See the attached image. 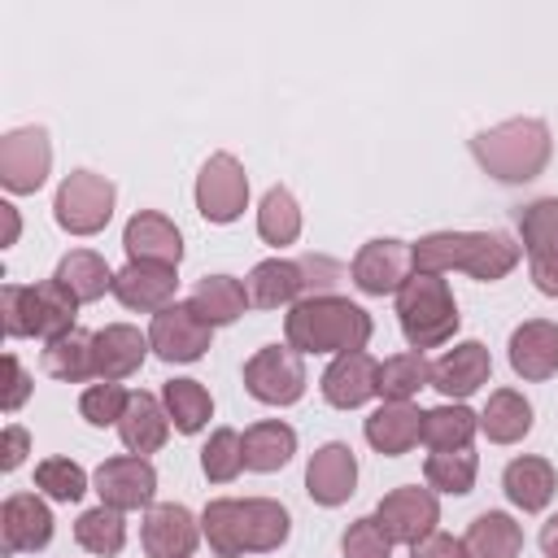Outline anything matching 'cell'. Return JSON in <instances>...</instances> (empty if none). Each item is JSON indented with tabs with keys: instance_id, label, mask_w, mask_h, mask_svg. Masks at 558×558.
Wrapping results in <instances>:
<instances>
[{
	"instance_id": "ba28073f",
	"label": "cell",
	"mask_w": 558,
	"mask_h": 558,
	"mask_svg": "<svg viewBox=\"0 0 558 558\" xmlns=\"http://www.w3.org/2000/svg\"><path fill=\"white\" fill-rule=\"evenodd\" d=\"M196 214L214 227L235 222L248 209V174L235 153H209L196 174Z\"/></svg>"
},
{
	"instance_id": "7402d4cb",
	"label": "cell",
	"mask_w": 558,
	"mask_h": 558,
	"mask_svg": "<svg viewBox=\"0 0 558 558\" xmlns=\"http://www.w3.org/2000/svg\"><path fill=\"white\" fill-rule=\"evenodd\" d=\"M179 270L174 266H153V262H126L113 275V296L135 310V314H161L179 296Z\"/></svg>"
},
{
	"instance_id": "5bb4252c",
	"label": "cell",
	"mask_w": 558,
	"mask_h": 558,
	"mask_svg": "<svg viewBox=\"0 0 558 558\" xmlns=\"http://www.w3.org/2000/svg\"><path fill=\"white\" fill-rule=\"evenodd\" d=\"M96 493H100V506H113V510H148L153 497H157V466L140 453H118V458H105L92 475Z\"/></svg>"
},
{
	"instance_id": "836d02e7",
	"label": "cell",
	"mask_w": 558,
	"mask_h": 558,
	"mask_svg": "<svg viewBox=\"0 0 558 558\" xmlns=\"http://www.w3.org/2000/svg\"><path fill=\"white\" fill-rule=\"evenodd\" d=\"M161 405L170 414V427L183 436H196L214 418V397L201 379H166L161 384Z\"/></svg>"
},
{
	"instance_id": "ee69618b",
	"label": "cell",
	"mask_w": 558,
	"mask_h": 558,
	"mask_svg": "<svg viewBox=\"0 0 558 558\" xmlns=\"http://www.w3.org/2000/svg\"><path fill=\"white\" fill-rule=\"evenodd\" d=\"M340 554H344V558H392V541H388V532L379 527L375 514H362V519H353V523L344 527Z\"/></svg>"
},
{
	"instance_id": "b9f144b4",
	"label": "cell",
	"mask_w": 558,
	"mask_h": 558,
	"mask_svg": "<svg viewBox=\"0 0 558 558\" xmlns=\"http://www.w3.org/2000/svg\"><path fill=\"white\" fill-rule=\"evenodd\" d=\"M35 493L70 506L87 493V471L74 458H44V462H35Z\"/></svg>"
},
{
	"instance_id": "8d00e7d4",
	"label": "cell",
	"mask_w": 558,
	"mask_h": 558,
	"mask_svg": "<svg viewBox=\"0 0 558 558\" xmlns=\"http://www.w3.org/2000/svg\"><path fill=\"white\" fill-rule=\"evenodd\" d=\"M418 388H432V362L418 349L379 362V401H414Z\"/></svg>"
},
{
	"instance_id": "ffe728a7",
	"label": "cell",
	"mask_w": 558,
	"mask_h": 558,
	"mask_svg": "<svg viewBox=\"0 0 558 558\" xmlns=\"http://www.w3.org/2000/svg\"><path fill=\"white\" fill-rule=\"evenodd\" d=\"M488 379H493V357H488V349L480 340H458L453 349H445L432 362V388L445 401H466Z\"/></svg>"
},
{
	"instance_id": "e575fe53",
	"label": "cell",
	"mask_w": 558,
	"mask_h": 558,
	"mask_svg": "<svg viewBox=\"0 0 558 558\" xmlns=\"http://www.w3.org/2000/svg\"><path fill=\"white\" fill-rule=\"evenodd\" d=\"M475 432H480V414L471 405H462V401H445V405L423 410V445L432 453H440V449H471Z\"/></svg>"
},
{
	"instance_id": "30bf717a",
	"label": "cell",
	"mask_w": 558,
	"mask_h": 558,
	"mask_svg": "<svg viewBox=\"0 0 558 558\" xmlns=\"http://www.w3.org/2000/svg\"><path fill=\"white\" fill-rule=\"evenodd\" d=\"M52 174V140L44 126H13L0 140V183L13 196L39 192Z\"/></svg>"
},
{
	"instance_id": "484cf974",
	"label": "cell",
	"mask_w": 558,
	"mask_h": 558,
	"mask_svg": "<svg viewBox=\"0 0 558 558\" xmlns=\"http://www.w3.org/2000/svg\"><path fill=\"white\" fill-rule=\"evenodd\" d=\"M92 349H96V379H126L144 366V357L153 353L148 344V331L131 327V323H105L96 336H92Z\"/></svg>"
},
{
	"instance_id": "cb8c5ba5",
	"label": "cell",
	"mask_w": 558,
	"mask_h": 558,
	"mask_svg": "<svg viewBox=\"0 0 558 558\" xmlns=\"http://www.w3.org/2000/svg\"><path fill=\"white\" fill-rule=\"evenodd\" d=\"M362 436L375 453L384 458H401L410 453L418 440H423V410L414 401H379L366 423H362Z\"/></svg>"
},
{
	"instance_id": "7a4b0ae2",
	"label": "cell",
	"mask_w": 558,
	"mask_h": 558,
	"mask_svg": "<svg viewBox=\"0 0 558 558\" xmlns=\"http://www.w3.org/2000/svg\"><path fill=\"white\" fill-rule=\"evenodd\" d=\"M410 257L414 270H432V275L462 270L480 283H497L523 262V248L506 231H427L410 244Z\"/></svg>"
},
{
	"instance_id": "60d3db41",
	"label": "cell",
	"mask_w": 558,
	"mask_h": 558,
	"mask_svg": "<svg viewBox=\"0 0 558 558\" xmlns=\"http://www.w3.org/2000/svg\"><path fill=\"white\" fill-rule=\"evenodd\" d=\"M519 248H523V257L558 248V196H541V201L523 205V214H519Z\"/></svg>"
},
{
	"instance_id": "4316f807",
	"label": "cell",
	"mask_w": 558,
	"mask_h": 558,
	"mask_svg": "<svg viewBox=\"0 0 558 558\" xmlns=\"http://www.w3.org/2000/svg\"><path fill=\"white\" fill-rule=\"evenodd\" d=\"M118 436H122V449H126V453H140V458L157 453V449L166 445V436H170V414H166L161 397H153V392H131L126 414H122V423H118Z\"/></svg>"
},
{
	"instance_id": "d6986e66",
	"label": "cell",
	"mask_w": 558,
	"mask_h": 558,
	"mask_svg": "<svg viewBox=\"0 0 558 558\" xmlns=\"http://www.w3.org/2000/svg\"><path fill=\"white\" fill-rule=\"evenodd\" d=\"M48 541H52V510L44 493H9L0 506L4 554H39Z\"/></svg>"
},
{
	"instance_id": "681fc988",
	"label": "cell",
	"mask_w": 558,
	"mask_h": 558,
	"mask_svg": "<svg viewBox=\"0 0 558 558\" xmlns=\"http://www.w3.org/2000/svg\"><path fill=\"white\" fill-rule=\"evenodd\" d=\"M0 218H4V248H9V244H17V235H22L17 205H13V201H0Z\"/></svg>"
},
{
	"instance_id": "44dd1931",
	"label": "cell",
	"mask_w": 558,
	"mask_h": 558,
	"mask_svg": "<svg viewBox=\"0 0 558 558\" xmlns=\"http://www.w3.org/2000/svg\"><path fill=\"white\" fill-rule=\"evenodd\" d=\"M318 388H323V401H327V405H336V410H357V405H366L371 397H379V362H375L366 349H357V353H336L331 366L323 371Z\"/></svg>"
},
{
	"instance_id": "74e56055",
	"label": "cell",
	"mask_w": 558,
	"mask_h": 558,
	"mask_svg": "<svg viewBox=\"0 0 558 558\" xmlns=\"http://www.w3.org/2000/svg\"><path fill=\"white\" fill-rule=\"evenodd\" d=\"M475 475H480V458L471 449H440V453H427L423 462L427 488L445 497H466L475 488Z\"/></svg>"
},
{
	"instance_id": "4dcf8cb0",
	"label": "cell",
	"mask_w": 558,
	"mask_h": 558,
	"mask_svg": "<svg viewBox=\"0 0 558 558\" xmlns=\"http://www.w3.org/2000/svg\"><path fill=\"white\" fill-rule=\"evenodd\" d=\"M466 558H519L523 554V527L506 510H484L462 532Z\"/></svg>"
},
{
	"instance_id": "c3c4849f",
	"label": "cell",
	"mask_w": 558,
	"mask_h": 558,
	"mask_svg": "<svg viewBox=\"0 0 558 558\" xmlns=\"http://www.w3.org/2000/svg\"><path fill=\"white\" fill-rule=\"evenodd\" d=\"M4 458H0V471H17L22 466V458L31 453V436H26V427L22 423H9L4 427V449H0Z\"/></svg>"
},
{
	"instance_id": "277c9868",
	"label": "cell",
	"mask_w": 558,
	"mask_h": 558,
	"mask_svg": "<svg viewBox=\"0 0 558 558\" xmlns=\"http://www.w3.org/2000/svg\"><path fill=\"white\" fill-rule=\"evenodd\" d=\"M471 157L497 183H532L554 157V135L541 118H506L497 126L475 131Z\"/></svg>"
},
{
	"instance_id": "e0dca14e",
	"label": "cell",
	"mask_w": 558,
	"mask_h": 558,
	"mask_svg": "<svg viewBox=\"0 0 558 558\" xmlns=\"http://www.w3.org/2000/svg\"><path fill=\"white\" fill-rule=\"evenodd\" d=\"M140 545L148 558H192L201 545V519L179 501L148 506L140 523Z\"/></svg>"
},
{
	"instance_id": "9c48e42d",
	"label": "cell",
	"mask_w": 558,
	"mask_h": 558,
	"mask_svg": "<svg viewBox=\"0 0 558 558\" xmlns=\"http://www.w3.org/2000/svg\"><path fill=\"white\" fill-rule=\"evenodd\" d=\"M244 388L262 405H296L305 397V362L288 344H262L244 362Z\"/></svg>"
},
{
	"instance_id": "f1b7e54d",
	"label": "cell",
	"mask_w": 558,
	"mask_h": 558,
	"mask_svg": "<svg viewBox=\"0 0 558 558\" xmlns=\"http://www.w3.org/2000/svg\"><path fill=\"white\" fill-rule=\"evenodd\" d=\"M480 432L493 445H519L532 432V401L519 388H497L488 392L484 410H480Z\"/></svg>"
},
{
	"instance_id": "5b68a950",
	"label": "cell",
	"mask_w": 558,
	"mask_h": 558,
	"mask_svg": "<svg viewBox=\"0 0 558 558\" xmlns=\"http://www.w3.org/2000/svg\"><path fill=\"white\" fill-rule=\"evenodd\" d=\"M397 323H401V336L410 349H440L458 336V301H453V288L445 275H432V270H414L401 288H397Z\"/></svg>"
},
{
	"instance_id": "ab89813d",
	"label": "cell",
	"mask_w": 558,
	"mask_h": 558,
	"mask_svg": "<svg viewBox=\"0 0 558 558\" xmlns=\"http://www.w3.org/2000/svg\"><path fill=\"white\" fill-rule=\"evenodd\" d=\"M201 471L209 484H231L244 471V436L235 427H214L201 449Z\"/></svg>"
},
{
	"instance_id": "7c38bea8",
	"label": "cell",
	"mask_w": 558,
	"mask_h": 558,
	"mask_svg": "<svg viewBox=\"0 0 558 558\" xmlns=\"http://www.w3.org/2000/svg\"><path fill=\"white\" fill-rule=\"evenodd\" d=\"M375 519H379V527L388 532L392 545H405V549H410V545H418V541H427V536L436 532V523H440V501H436L432 488L401 484V488H392V493L379 497Z\"/></svg>"
},
{
	"instance_id": "f907efd6",
	"label": "cell",
	"mask_w": 558,
	"mask_h": 558,
	"mask_svg": "<svg viewBox=\"0 0 558 558\" xmlns=\"http://www.w3.org/2000/svg\"><path fill=\"white\" fill-rule=\"evenodd\" d=\"M536 541H541V554H545V558H558V514H549V519L541 523V536H536Z\"/></svg>"
},
{
	"instance_id": "83f0119b",
	"label": "cell",
	"mask_w": 558,
	"mask_h": 558,
	"mask_svg": "<svg viewBox=\"0 0 558 558\" xmlns=\"http://www.w3.org/2000/svg\"><path fill=\"white\" fill-rule=\"evenodd\" d=\"M113 275H118V270H113L100 253H92V248H70V253L57 262V270H52V279H57L61 288H70L78 305H92V301H100L105 292H113Z\"/></svg>"
},
{
	"instance_id": "f6af8a7d",
	"label": "cell",
	"mask_w": 558,
	"mask_h": 558,
	"mask_svg": "<svg viewBox=\"0 0 558 558\" xmlns=\"http://www.w3.org/2000/svg\"><path fill=\"white\" fill-rule=\"evenodd\" d=\"M527 275H532L541 296H558V248L554 253H532L527 257Z\"/></svg>"
},
{
	"instance_id": "8992f818",
	"label": "cell",
	"mask_w": 558,
	"mask_h": 558,
	"mask_svg": "<svg viewBox=\"0 0 558 558\" xmlns=\"http://www.w3.org/2000/svg\"><path fill=\"white\" fill-rule=\"evenodd\" d=\"M74 318H78V301L57 279H44V283H4L0 288V323H4V336L9 340L39 336L48 344V340L74 331L78 327Z\"/></svg>"
},
{
	"instance_id": "d4e9b609",
	"label": "cell",
	"mask_w": 558,
	"mask_h": 558,
	"mask_svg": "<svg viewBox=\"0 0 558 558\" xmlns=\"http://www.w3.org/2000/svg\"><path fill=\"white\" fill-rule=\"evenodd\" d=\"M501 493H506V501H510L514 510L541 514V510L554 501V493H558V471H554V462L541 458V453H519V458H510L506 471H501Z\"/></svg>"
},
{
	"instance_id": "f35d334b",
	"label": "cell",
	"mask_w": 558,
	"mask_h": 558,
	"mask_svg": "<svg viewBox=\"0 0 558 558\" xmlns=\"http://www.w3.org/2000/svg\"><path fill=\"white\" fill-rule=\"evenodd\" d=\"M74 541H78V549H87L96 558L122 554V545H126V519H122V510H113V506L83 510L74 519Z\"/></svg>"
},
{
	"instance_id": "d6a6232c",
	"label": "cell",
	"mask_w": 558,
	"mask_h": 558,
	"mask_svg": "<svg viewBox=\"0 0 558 558\" xmlns=\"http://www.w3.org/2000/svg\"><path fill=\"white\" fill-rule=\"evenodd\" d=\"M92 336L96 331H65L57 340L44 344V375L61 379V384H83V379H96V349H92Z\"/></svg>"
},
{
	"instance_id": "52a82bcc",
	"label": "cell",
	"mask_w": 558,
	"mask_h": 558,
	"mask_svg": "<svg viewBox=\"0 0 558 558\" xmlns=\"http://www.w3.org/2000/svg\"><path fill=\"white\" fill-rule=\"evenodd\" d=\"M113 205H118V187L113 179L96 174V170H70L61 183H57V196H52V218L65 235H96L109 227L113 218Z\"/></svg>"
},
{
	"instance_id": "ac0fdd59",
	"label": "cell",
	"mask_w": 558,
	"mask_h": 558,
	"mask_svg": "<svg viewBox=\"0 0 558 558\" xmlns=\"http://www.w3.org/2000/svg\"><path fill=\"white\" fill-rule=\"evenodd\" d=\"M122 248H126V262H153V266H174L179 270L183 231L161 209H135L122 227Z\"/></svg>"
},
{
	"instance_id": "2e32d148",
	"label": "cell",
	"mask_w": 558,
	"mask_h": 558,
	"mask_svg": "<svg viewBox=\"0 0 558 558\" xmlns=\"http://www.w3.org/2000/svg\"><path fill=\"white\" fill-rule=\"evenodd\" d=\"M305 493L314 506H344L357 493V453L344 440H327L305 462Z\"/></svg>"
},
{
	"instance_id": "8fae6325",
	"label": "cell",
	"mask_w": 558,
	"mask_h": 558,
	"mask_svg": "<svg viewBox=\"0 0 558 558\" xmlns=\"http://www.w3.org/2000/svg\"><path fill=\"white\" fill-rule=\"evenodd\" d=\"M148 344L161 362L183 366V362H201L205 349L214 344V327L192 310V301H174L161 314H153L148 323Z\"/></svg>"
},
{
	"instance_id": "6da1fadb",
	"label": "cell",
	"mask_w": 558,
	"mask_h": 558,
	"mask_svg": "<svg viewBox=\"0 0 558 558\" xmlns=\"http://www.w3.org/2000/svg\"><path fill=\"white\" fill-rule=\"evenodd\" d=\"M292 514L275 497H214L201 510V536L218 558L270 554L288 541Z\"/></svg>"
},
{
	"instance_id": "bcb514c9",
	"label": "cell",
	"mask_w": 558,
	"mask_h": 558,
	"mask_svg": "<svg viewBox=\"0 0 558 558\" xmlns=\"http://www.w3.org/2000/svg\"><path fill=\"white\" fill-rule=\"evenodd\" d=\"M410 558H466V549H462V536H449L436 527L427 541L410 545Z\"/></svg>"
},
{
	"instance_id": "603a6c76",
	"label": "cell",
	"mask_w": 558,
	"mask_h": 558,
	"mask_svg": "<svg viewBox=\"0 0 558 558\" xmlns=\"http://www.w3.org/2000/svg\"><path fill=\"white\" fill-rule=\"evenodd\" d=\"M510 371L527 384H541V379H554L558 375V323L549 318H527L510 331Z\"/></svg>"
},
{
	"instance_id": "f546056e",
	"label": "cell",
	"mask_w": 558,
	"mask_h": 558,
	"mask_svg": "<svg viewBox=\"0 0 558 558\" xmlns=\"http://www.w3.org/2000/svg\"><path fill=\"white\" fill-rule=\"evenodd\" d=\"M292 453H296V432L283 418H262L244 427V471H257V475L283 471Z\"/></svg>"
},
{
	"instance_id": "d590c367",
	"label": "cell",
	"mask_w": 558,
	"mask_h": 558,
	"mask_svg": "<svg viewBox=\"0 0 558 558\" xmlns=\"http://www.w3.org/2000/svg\"><path fill=\"white\" fill-rule=\"evenodd\" d=\"M301 205H296V196L283 187V183H275V187H266V196H262V205H257V235L270 244V248H288V244H296L301 240Z\"/></svg>"
},
{
	"instance_id": "3957f363",
	"label": "cell",
	"mask_w": 558,
	"mask_h": 558,
	"mask_svg": "<svg viewBox=\"0 0 558 558\" xmlns=\"http://www.w3.org/2000/svg\"><path fill=\"white\" fill-rule=\"evenodd\" d=\"M371 314L349 301V296H336V292H314L305 301H296L288 314H283V344L296 349L301 357L310 353H357L371 344Z\"/></svg>"
},
{
	"instance_id": "1f68e13d",
	"label": "cell",
	"mask_w": 558,
	"mask_h": 558,
	"mask_svg": "<svg viewBox=\"0 0 558 558\" xmlns=\"http://www.w3.org/2000/svg\"><path fill=\"white\" fill-rule=\"evenodd\" d=\"M192 310L209 323V327H227V323H235L253 301H248V288L235 279V275H205V279H196V288H192Z\"/></svg>"
},
{
	"instance_id": "7dc6e473",
	"label": "cell",
	"mask_w": 558,
	"mask_h": 558,
	"mask_svg": "<svg viewBox=\"0 0 558 558\" xmlns=\"http://www.w3.org/2000/svg\"><path fill=\"white\" fill-rule=\"evenodd\" d=\"M4 371H9V392H4V410H9V414H17V410H22V401L31 397V375L22 371L17 353H4Z\"/></svg>"
},
{
	"instance_id": "7bdbcfd3",
	"label": "cell",
	"mask_w": 558,
	"mask_h": 558,
	"mask_svg": "<svg viewBox=\"0 0 558 558\" xmlns=\"http://www.w3.org/2000/svg\"><path fill=\"white\" fill-rule=\"evenodd\" d=\"M126 401H131V392H126L122 384L96 379V384L83 388V397H78V414H83L92 427H118L122 414H126Z\"/></svg>"
},
{
	"instance_id": "4fadbf2b",
	"label": "cell",
	"mask_w": 558,
	"mask_h": 558,
	"mask_svg": "<svg viewBox=\"0 0 558 558\" xmlns=\"http://www.w3.org/2000/svg\"><path fill=\"white\" fill-rule=\"evenodd\" d=\"M414 275V257H410V244L405 240H397V235H375V240H366L357 253H353V262H349V279H353V288L357 292H366V296H397V288L405 283Z\"/></svg>"
},
{
	"instance_id": "9a60e30c",
	"label": "cell",
	"mask_w": 558,
	"mask_h": 558,
	"mask_svg": "<svg viewBox=\"0 0 558 558\" xmlns=\"http://www.w3.org/2000/svg\"><path fill=\"white\" fill-rule=\"evenodd\" d=\"M314 262H288V257H266L248 270L244 288L257 310H292L296 301L314 296Z\"/></svg>"
}]
</instances>
